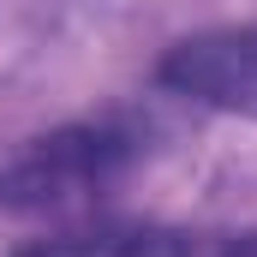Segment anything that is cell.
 I'll return each instance as SVG.
<instances>
[{"mask_svg":"<svg viewBox=\"0 0 257 257\" xmlns=\"http://www.w3.org/2000/svg\"><path fill=\"white\" fill-rule=\"evenodd\" d=\"M18 257H192V245L174 233H156V227H96V233L36 239Z\"/></svg>","mask_w":257,"mask_h":257,"instance_id":"obj_3","label":"cell"},{"mask_svg":"<svg viewBox=\"0 0 257 257\" xmlns=\"http://www.w3.org/2000/svg\"><path fill=\"white\" fill-rule=\"evenodd\" d=\"M156 84L197 108L257 120V24H227L174 42L156 66Z\"/></svg>","mask_w":257,"mask_h":257,"instance_id":"obj_2","label":"cell"},{"mask_svg":"<svg viewBox=\"0 0 257 257\" xmlns=\"http://www.w3.org/2000/svg\"><path fill=\"white\" fill-rule=\"evenodd\" d=\"M138 156H144V132L132 120H84V126L42 132L0 162V209L12 215L78 209L108 186H120Z\"/></svg>","mask_w":257,"mask_h":257,"instance_id":"obj_1","label":"cell"}]
</instances>
